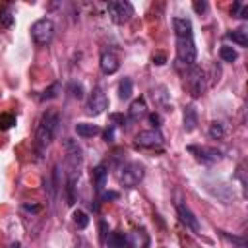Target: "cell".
I'll return each mask as SVG.
<instances>
[{
  "mask_svg": "<svg viewBox=\"0 0 248 248\" xmlns=\"http://www.w3.org/2000/svg\"><path fill=\"white\" fill-rule=\"evenodd\" d=\"M66 149V169H68V203H74V184L79 178V169L83 163V149L72 138L64 140Z\"/></svg>",
  "mask_w": 248,
  "mask_h": 248,
  "instance_id": "1",
  "label": "cell"
},
{
  "mask_svg": "<svg viewBox=\"0 0 248 248\" xmlns=\"http://www.w3.org/2000/svg\"><path fill=\"white\" fill-rule=\"evenodd\" d=\"M58 124H60V116L56 110H46L43 112L41 120H39V126H37V132H35V141H37V147L39 151L46 149L52 140L56 138V130H58Z\"/></svg>",
  "mask_w": 248,
  "mask_h": 248,
  "instance_id": "2",
  "label": "cell"
},
{
  "mask_svg": "<svg viewBox=\"0 0 248 248\" xmlns=\"http://www.w3.org/2000/svg\"><path fill=\"white\" fill-rule=\"evenodd\" d=\"M198 58L194 37H176V62L184 68H192Z\"/></svg>",
  "mask_w": 248,
  "mask_h": 248,
  "instance_id": "3",
  "label": "cell"
},
{
  "mask_svg": "<svg viewBox=\"0 0 248 248\" xmlns=\"http://www.w3.org/2000/svg\"><path fill=\"white\" fill-rule=\"evenodd\" d=\"M143 176H145V167H143L141 163H136V161L126 163V165L120 169V172H118V180H120V184L126 186V188L138 186V184L143 180Z\"/></svg>",
  "mask_w": 248,
  "mask_h": 248,
  "instance_id": "4",
  "label": "cell"
},
{
  "mask_svg": "<svg viewBox=\"0 0 248 248\" xmlns=\"http://www.w3.org/2000/svg\"><path fill=\"white\" fill-rule=\"evenodd\" d=\"M54 31H56L54 21L48 19V17H41V19H37V21L31 25V37H33V41H35L37 45H41V46H43V45H48V43L52 41Z\"/></svg>",
  "mask_w": 248,
  "mask_h": 248,
  "instance_id": "5",
  "label": "cell"
},
{
  "mask_svg": "<svg viewBox=\"0 0 248 248\" xmlns=\"http://www.w3.org/2000/svg\"><path fill=\"white\" fill-rule=\"evenodd\" d=\"M108 16L114 23L118 25H124L130 21V17L134 16V6L126 0H114V2H108Z\"/></svg>",
  "mask_w": 248,
  "mask_h": 248,
  "instance_id": "6",
  "label": "cell"
},
{
  "mask_svg": "<svg viewBox=\"0 0 248 248\" xmlns=\"http://www.w3.org/2000/svg\"><path fill=\"white\" fill-rule=\"evenodd\" d=\"M108 107V99H107V93L103 91V87H93V91L89 93V99H87V114L91 116H99L105 112V108Z\"/></svg>",
  "mask_w": 248,
  "mask_h": 248,
  "instance_id": "7",
  "label": "cell"
},
{
  "mask_svg": "<svg viewBox=\"0 0 248 248\" xmlns=\"http://www.w3.org/2000/svg\"><path fill=\"white\" fill-rule=\"evenodd\" d=\"M188 87L192 97H202L205 93V74L198 66L188 68Z\"/></svg>",
  "mask_w": 248,
  "mask_h": 248,
  "instance_id": "8",
  "label": "cell"
},
{
  "mask_svg": "<svg viewBox=\"0 0 248 248\" xmlns=\"http://www.w3.org/2000/svg\"><path fill=\"white\" fill-rule=\"evenodd\" d=\"M136 145L138 147H161L163 145V134L155 128V130H143L136 136Z\"/></svg>",
  "mask_w": 248,
  "mask_h": 248,
  "instance_id": "9",
  "label": "cell"
},
{
  "mask_svg": "<svg viewBox=\"0 0 248 248\" xmlns=\"http://www.w3.org/2000/svg\"><path fill=\"white\" fill-rule=\"evenodd\" d=\"M176 211H178V217H180V221L190 229V231H194V232H200L202 231V227H200V221H198V217L194 215V211L186 205V203H176Z\"/></svg>",
  "mask_w": 248,
  "mask_h": 248,
  "instance_id": "10",
  "label": "cell"
},
{
  "mask_svg": "<svg viewBox=\"0 0 248 248\" xmlns=\"http://www.w3.org/2000/svg\"><path fill=\"white\" fill-rule=\"evenodd\" d=\"M188 151L194 153V157L202 163H215L221 159V151L213 147H200V145H188Z\"/></svg>",
  "mask_w": 248,
  "mask_h": 248,
  "instance_id": "11",
  "label": "cell"
},
{
  "mask_svg": "<svg viewBox=\"0 0 248 248\" xmlns=\"http://www.w3.org/2000/svg\"><path fill=\"white\" fill-rule=\"evenodd\" d=\"M99 66H101V72H103V74H114V72H118L120 62H118V56H116V54H112V52H103L101 58H99Z\"/></svg>",
  "mask_w": 248,
  "mask_h": 248,
  "instance_id": "12",
  "label": "cell"
},
{
  "mask_svg": "<svg viewBox=\"0 0 248 248\" xmlns=\"http://www.w3.org/2000/svg\"><path fill=\"white\" fill-rule=\"evenodd\" d=\"M172 29H174V37H194L192 21L186 19V17H174L172 19Z\"/></svg>",
  "mask_w": 248,
  "mask_h": 248,
  "instance_id": "13",
  "label": "cell"
},
{
  "mask_svg": "<svg viewBox=\"0 0 248 248\" xmlns=\"http://www.w3.org/2000/svg\"><path fill=\"white\" fill-rule=\"evenodd\" d=\"M105 242H107L108 248H130V244H128V234H124V232H120V231L108 232L107 238H105Z\"/></svg>",
  "mask_w": 248,
  "mask_h": 248,
  "instance_id": "14",
  "label": "cell"
},
{
  "mask_svg": "<svg viewBox=\"0 0 248 248\" xmlns=\"http://www.w3.org/2000/svg\"><path fill=\"white\" fill-rule=\"evenodd\" d=\"M128 114H130V118H132V120H140L141 116H145V114H147V105H145V99H143V97L134 99V101L130 103Z\"/></svg>",
  "mask_w": 248,
  "mask_h": 248,
  "instance_id": "15",
  "label": "cell"
},
{
  "mask_svg": "<svg viewBox=\"0 0 248 248\" xmlns=\"http://www.w3.org/2000/svg\"><path fill=\"white\" fill-rule=\"evenodd\" d=\"M196 126H198V110L194 105H186L184 107V130L194 132Z\"/></svg>",
  "mask_w": 248,
  "mask_h": 248,
  "instance_id": "16",
  "label": "cell"
},
{
  "mask_svg": "<svg viewBox=\"0 0 248 248\" xmlns=\"http://www.w3.org/2000/svg\"><path fill=\"white\" fill-rule=\"evenodd\" d=\"M128 244H130V248H147L149 246V236L143 229L134 231L132 234H128Z\"/></svg>",
  "mask_w": 248,
  "mask_h": 248,
  "instance_id": "17",
  "label": "cell"
},
{
  "mask_svg": "<svg viewBox=\"0 0 248 248\" xmlns=\"http://www.w3.org/2000/svg\"><path fill=\"white\" fill-rule=\"evenodd\" d=\"M151 95H153V101L159 105V107H163L165 110H172V105H170V101H169V93H167V87H155L153 91H151Z\"/></svg>",
  "mask_w": 248,
  "mask_h": 248,
  "instance_id": "18",
  "label": "cell"
},
{
  "mask_svg": "<svg viewBox=\"0 0 248 248\" xmlns=\"http://www.w3.org/2000/svg\"><path fill=\"white\" fill-rule=\"evenodd\" d=\"M107 176H108V170H107L105 165H97V167L93 169V182H95V190H97V192H101V190L105 188Z\"/></svg>",
  "mask_w": 248,
  "mask_h": 248,
  "instance_id": "19",
  "label": "cell"
},
{
  "mask_svg": "<svg viewBox=\"0 0 248 248\" xmlns=\"http://www.w3.org/2000/svg\"><path fill=\"white\" fill-rule=\"evenodd\" d=\"M101 132V128L97 124H89V122H79L76 124V134L81 136V138H93Z\"/></svg>",
  "mask_w": 248,
  "mask_h": 248,
  "instance_id": "20",
  "label": "cell"
},
{
  "mask_svg": "<svg viewBox=\"0 0 248 248\" xmlns=\"http://www.w3.org/2000/svg\"><path fill=\"white\" fill-rule=\"evenodd\" d=\"M132 93H134V81L130 78H122L118 83V97L122 101H128L132 97Z\"/></svg>",
  "mask_w": 248,
  "mask_h": 248,
  "instance_id": "21",
  "label": "cell"
},
{
  "mask_svg": "<svg viewBox=\"0 0 248 248\" xmlns=\"http://www.w3.org/2000/svg\"><path fill=\"white\" fill-rule=\"evenodd\" d=\"M227 39L236 43L238 46H246L248 45V37H246V31L244 29H234V31H229L227 33Z\"/></svg>",
  "mask_w": 248,
  "mask_h": 248,
  "instance_id": "22",
  "label": "cell"
},
{
  "mask_svg": "<svg viewBox=\"0 0 248 248\" xmlns=\"http://www.w3.org/2000/svg\"><path fill=\"white\" fill-rule=\"evenodd\" d=\"M219 56H221V60H223V62H234V60L238 58V52H236L232 46L223 45V46L219 48Z\"/></svg>",
  "mask_w": 248,
  "mask_h": 248,
  "instance_id": "23",
  "label": "cell"
},
{
  "mask_svg": "<svg viewBox=\"0 0 248 248\" xmlns=\"http://www.w3.org/2000/svg\"><path fill=\"white\" fill-rule=\"evenodd\" d=\"M72 217H74V223H76L78 229H85V227L89 225V217H87V213L81 211V209H76Z\"/></svg>",
  "mask_w": 248,
  "mask_h": 248,
  "instance_id": "24",
  "label": "cell"
},
{
  "mask_svg": "<svg viewBox=\"0 0 248 248\" xmlns=\"http://www.w3.org/2000/svg\"><path fill=\"white\" fill-rule=\"evenodd\" d=\"M58 91H60V83H52L50 87H46L43 93H41V101H50V99H56L58 97Z\"/></svg>",
  "mask_w": 248,
  "mask_h": 248,
  "instance_id": "25",
  "label": "cell"
},
{
  "mask_svg": "<svg viewBox=\"0 0 248 248\" xmlns=\"http://www.w3.org/2000/svg\"><path fill=\"white\" fill-rule=\"evenodd\" d=\"M209 136H211L213 140H221V138L225 136V126H223V122H211V124H209Z\"/></svg>",
  "mask_w": 248,
  "mask_h": 248,
  "instance_id": "26",
  "label": "cell"
},
{
  "mask_svg": "<svg viewBox=\"0 0 248 248\" xmlns=\"http://www.w3.org/2000/svg\"><path fill=\"white\" fill-rule=\"evenodd\" d=\"M68 93H70L74 99H81V97H83V85L78 83V81H70V83H68Z\"/></svg>",
  "mask_w": 248,
  "mask_h": 248,
  "instance_id": "27",
  "label": "cell"
},
{
  "mask_svg": "<svg viewBox=\"0 0 248 248\" xmlns=\"http://www.w3.org/2000/svg\"><path fill=\"white\" fill-rule=\"evenodd\" d=\"M232 16L246 19V17H248V6H246V4H242V2H236V4L232 6Z\"/></svg>",
  "mask_w": 248,
  "mask_h": 248,
  "instance_id": "28",
  "label": "cell"
},
{
  "mask_svg": "<svg viewBox=\"0 0 248 248\" xmlns=\"http://www.w3.org/2000/svg\"><path fill=\"white\" fill-rule=\"evenodd\" d=\"M12 126H16V116L14 114H2L0 116V130H8Z\"/></svg>",
  "mask_w": 248,
  "mask_h": 248,
  "instance_id": "29",
  "label": "cell"
},
{
  "mask_svg": "<svg viewBox=\"0 0 248 248\" xmlns=\"http://www.w3.org/2000/svg\"><path fill=\"white\" fill-rule=\"evenodd\" d=\"M12 23H14V16H12V12H10V10L0 12V25H2V27H12Z\"/></svg>",
  "mask_w": 248,
  "mask_h": 248,
  "instance_id": "30",
  "label": "cell"
},
{
  "mask_svg": "<svg viewBox=\"0 0 248 248\" xmlns=\"http://www.w3.org/2000/svg\"><path fill=\"white\" fill-rule=\"evenodd\" d=\"M192 8H194V12H196V14H200V16H202V14H205V12L209 10V4H207L205 0H196V2L192 4Z\"/></svg>",
  "mask_w": 248,
  "mask_h": 248,
  "instance_id": "31",
  "label": "cell"
},
{
  "mask_svg": "<svg viewBox=\"0 0 248 248\" xmlns=\"http://www.w3.org/2000/svg\"><path fill=\"white\" fill-rule=\"evenodd\" d=\"M105 141H107V143H112V141H114V124H110V126L105 130Z\"/></svg>",
  "mask_w": 248,
  "mask_h": 248,
  "instance_id": "32",
  "label": "cell"
},
{
  "mask_svg": "<svg viewBox=\"0 0 248 248\" xmlns=\"http://www.w3.org/2000/svg\"><path fill=\"white\" fill-rule=\"evenodd\" d=\"M167 62V54H163V52H157V54H153V64H157V66H163Z\"/></svg>",
  "mask_w": 248,
  "mask_h": 248,
  "instance_id": "33",
  "label": "cell"
},
{
  "mask_svg": "<svg viewBox=\"0 0 248 248\" xmlns=\"http://www.w3.org/2000/svg\"><path fill=\"white\" fill-rule=\"evenodd\" d=\"M23 209H25V211H33V213H37V211H41V205H37V203H23Z\"/></svg>",
  "mask_w": 248,
  "mask_h": 248,
  "instance_id": "34",
  "label": "cell"
},
{
  "mask_svg": "<svg viewBox=\"0 0 248 248\" xmlns=\"http://www.w3.org/2000/svg\"><path fill=\"white\" fill-rule=\"evenodd\" d=\"M149 120H151V122H153V126L157 128V126H159V122H161V116H159L157 112H151V114H149Z\"/></svg>",
  "mask_w": 248,
  "mask_h": 248,
  "instance_id": "35",
  "label": "cell"
},
{
  "mask_svg": "<svg viewBox=\"0 0 248 248\" xmlns=\"http://www.w3.org/2000/svg\"><path fill=\"white\" fill-rule=\"evenodd\" d=\"M116 198H118L116 192H105V194H103V200H116Z\"/></svg>",
  "mask_w": 248,
  "mask_h": 248,
  "instance_id": "36",
  "label": "cell"
},
{
  "mask_svg": "<svg viewBox=\"0 0 248 248\" xmlns=\"http://www.w3.org/2000/svg\"><path fill=\"white\" fill-rule=\"evenodd\" d=\"M107 238V225H105V221H101V240H105Z\"/></svg>",
  "mask_w": 248,
  "mask_h": 248,
  "instance_id": "37",
  "label": "cell"
},
{
  "mask_svg": "<svg viewBox=\"0 0 248 248\" xmlns=\"http://www.w3.org/2000/svg\"><path fill=\"white\" fill-rule=\"evenodd\" d=\"M10 248H21V244H19V242H12Z\"/></svg>",
  "mask_w": 248,
  "mask_h": 248,
  "instance_id": "38",
  "label": "cell"
}]
</instances>
